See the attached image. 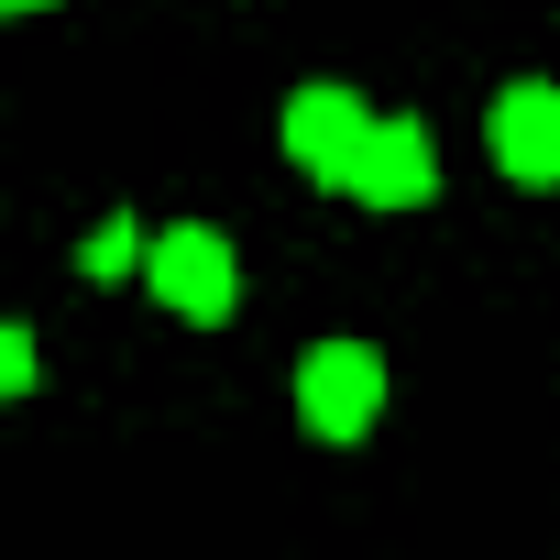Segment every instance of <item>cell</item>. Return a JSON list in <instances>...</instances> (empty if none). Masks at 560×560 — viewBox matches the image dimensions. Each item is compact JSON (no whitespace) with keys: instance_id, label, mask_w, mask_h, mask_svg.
<instances>
[{"instance_id":"6da1fadb","label":"cell","mask_w":560,"mask_h":560,"mask_svg":"<svg viewBox=\"0 0 560 560\" xmlns=\"http://www.w3.org/2000/svg\"><path fill=\"white\" fill-rule=\"evenodd\" d=\"M143 298H165L176 319L220 330L231 298H242V264H231V242H220L209 220H176V231H154V253H143Z\"/></svg>"},{"instance_id":"7a4b0ae2","label":"cell","mask_w":560,"mask_h":560,"mask_svg":"<svg viewBox=\"0 0 560 560\" xmlns=\"http://www.w3.org/2000/svg\"><path fill=\"white\" fill-rule=\"evenodd\" d=\"M374 407H385V363H374L363 341H319V352L298 363V418H308V440H363Z\"/></svg>"},{"instance_id":"3957f363","label":"cell","mask_w":560,"mask_h":560,"mask_svg":"<svg viewBox=\"0 0 560 560\" xmlns=\"http://www.w3.org/2000/svg\"><path fill=\"white\" fill-rule=\"evenodd\" d=\"M429 187H440L429 121H363V143H352V165H341V198H363V209H418Z\"/></svg>"},{"instance_id":"277c9868","label":"cell","mask_w":560,"mask_h":560,"mask_svg":"<svg viewBox=\"0 0 560 560\" xmlns=\"http://www.w3.org/2000/svg\"><path fill=\"white\" fill-rule=\"evenodd\" d=\"M483 143H494V165H505L516 187H560V89H549V78H516V89H494V110H483Z\"/></svg>"},{"instance_id":"5b68a950","label":"cell","mask_w":560,"mask_h":560,"mask_svg":"<svg viewBox=\"0 0 560 560\" xmlns=\"http://www.w3.org/2000/svg\"><path fill=\"white\" fill-rule=\"evenodd\" d=\"M363 121H374V110H363L352 89H298V100H287V154H298L319 187H341V165H352Z\"/></svg>"},{"instance_id":"8992f818","label":"cell","mask_w":560,"mask_h":560,"mask_svg":"<svg viewBox=\"0 0 560 560\" xmlns=\"http://www.w3.org/2000/svg\"><path fill=\"white\" fill-rule=\"evenodd\" d=\"M78 264H89V275H132V264H143V242H132V220H100Z\"/></svg>"},{"instance_id":"52a82bcc","label":"cell","mask_w":560,"mask_h":560,"mask_svg":"<svg viewBox=\"0 0 560 560\" xmlns=\"http://www.w3.org/2000/svg\"><path fill=\"white\" fill-rule=\"evenodd\" d=\"M34 385V330H0V396Z\"/></svg>"},{"instance_id":"ba28073f","label":"cell","mask_w":560,"mask_h":560,"mask_svg":"<svg viewBox=\"0 0 560 560\" xmlns=\"http://www.w3.org/2000/svg\"><path fill=\"white\" fill-rule=\"evenodd\" d=\"M0 12H45V0H0Z\"/></svg>"}]
</instances>
